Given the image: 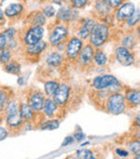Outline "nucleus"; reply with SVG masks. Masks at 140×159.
<instances>
[{"mask_svg": "<svg viewBox=\"0 0 140 159\" xmlns=\"http://www.w3.org/2000/svg\"><path fill=\"white\" fill-rule=\"evenodd\" d=\"M115 20L119 23H125L128 19L133 15L136 10V7L132 1L123 2L119 8L115 9Z\"/></svg>", "mask_w": 140, "mask_h": 159, "instance_id": "9", "label": "nucleus"}, {"mask_svg": "<svg viewBox=\"0 0 140 159\" xmlns=\"http://www.w3.org/2000/svg\"><path fill=\"white\" fill-rule=\"evenodd\" d=\"M61 126V120L57 118H51L50 120H43L40 125L41 130H56Z\"/></svg>", "mask_w": 140, "mask_h": 159, "instance_id": "25", "label": "nucleus"}, {"mask_svg": "<svg viewBox=\"0 0 140 159\" xmlns=\"http://www.w3.org/2000/svg\"><path fill=\"white\" fill-rule=\"evenodd\" d=\"M0 64H1V63H0Z\"/></svg>", "mask_w": 140, "mask_h": 159, "instance_id": "50", "label": "nucleus"}, {"mask_svg": "<svg viewBox=\"0 0 140 159\" xmlns=\"http://www.w3.org/2000/svg\"><path fill=\"white\" fill-rule=\"evenodd\" d=\"M75 155H77V158H81V159H95L96 158L95 154L93 153L92 151H90V149H85V148L77 151Z\"/></svg>", "mask_w": 140, "mask_h": 159, "instance_id": "29", "label": "nucleus"}, {"mask_svg": "<svg viewBox=\"0 0 140 159\" xmlns=\"http://www.w3.org/2000/svg\"><path fill=\"white\" fill-rule=\"evenodd\" d=\"M73 136H74L75 141H79V142H82V141L85 140V134H84L81 130H78V131L73 134Z\"/></svg>", "mask_w": 140, "mask_h": 159, "instance_id": "41", "label": "nucleus"}, {"mask_svg": "<svg viewBox=\"0 0 140 159\" xmlns=\"http://www.w3.org/2000/svg\"><path fill=\"white\" fill-rule=\"evenodd\" d=\"M135 34H136L137 38L140 39V24L139 25H137L136 27H135Z\"/></svg>", "mask_w": 140, "mask_h": 159, "instance_id": "44", "label": "nucleus"}, {"mask_svg": "<svg viewBox=\"0 0 140 159\" xmlns=\"http://www.w3.org/2000/svg\"><path fill=\"white\" fill-rule=\"evenodd\" d=\"M8 102V98H6V93L4 92L2 89H0V113L4 109L6 104Z\"/></svg>", "mask_w": 140, "mask_h": 159, "instance_id": "34", "label": "nucleus"}, {"mask_svg": "<svg viewBox=\"0 0 140 159\" xmlns=\"http://www.w3.org/2000/svg\"><path fill=\"white\" fill-rule=\"evenodd\" d=\"M104 1H106L107 3H108L109 6H110L111 8L114 10V9L119 8V7L121 6L122 3H123L124 0H104Z\"/></svg>", "mask_w": 140, "mask_h": 159, "instance_id": "37", "label": "nucleus"}, {"mask_svg": "<svg viewBox=\"0 0 140 159\" xmlns=\"http://www.w3.org/2000/svg\"><path fill=\"white\" fill-rule=\"evenodd\" d=\"M136 44H137V36L134 35V34H128V35L124 36L121 39V46L126 47V48L130 49V50H133L136 47Z\"/></svg>", "mask_w": 140, "mask_h": 159, "instance_id": "24", "label": "nucleus"}, {"mask_svg": "<svg viewBox=\"0 0 140 159\" xmlns=\"http://www.w3.org/2000/svg\"><path fill=\"white\" fill-rule=\"evenodd\" d=\"M94 64L97 65V66H106L107 64L109 63V57L108 54L105 52L104 50H101L100 48L96 49L95 50V54H94Z\"/></svg>", "mask_w": 140, "mask_h": 159, "instance_id": "22", "label": "nucleus"}, {"mask_svg": "<svg viewBox=\"0 0 140 159\" xmlns=\"http://www.w3.org/2000/svg\"><path fill=\"white\" fill-rule=\"evenodd\" d=\"M44 33H45V30H44L43 26L35 25L32 27H30L24 35V43H25V46H32V44L39 42L40 40L43 39Z\"/></svg>", "mask_w": 140, "mask_h": 159, "instance_id": "6", "label": "nucleus"}, {"mask_svg": "<svg viewBox=\"0 0 140 159\" xmlns=\"http://www.w3.org/2000/svg\"><path fill=\"white\" fill-rule=\"evenodd\" d=\"M3 69L11 75H19L21 73V64H19L15 61H10L9 63L4 64Z\"/></svg>", "mask_w": 140, "mask_h": 159, "instance_id": "26", "label": "nucleus"}, {"mask_svg": "<svg viewBox=\"0 0 140 159\" xmlns=\"http://www.w3.org/2000/svg\"><path fill=\"white\" fill-rule=\"evenodd\" d=\"M58 86H59V82L57 80H48V81L44 82L43 90L46 98H53V95L56 92Z\"/></svg>", "mask_w": 140, "mask_h": 159, "instance_id": "23", "label": "nucleus"}, {"mask_svg": "<svg viewBox=\"0 0 140 159\" xmlns=\"http://www.w3.org/2000/svg\"><path fill=\"white\" fill-rule=\"evenodd\" d=\"M110 37V28L107 23H96L90 36V43L95 49H99L107 43Z\"/></svg>", "mask_w": 140, "mask_h": 159, "instance_id": "2", "label": "nucleus"}, {"mask_svg": "<svg viewBox=\"0 0 140 159\" xmlns=\"http://www.w3.org/2000/svg\"><path fill=\"white\" fill-rule=\"evenodd\" d=\"M58 104L54 101L53 98H46L44 101V105L42 111H43V115L48 118H54L56 116L57 111H58Z\"/></svg>", "mask_w": 140, "mask_h": 159, "instance_id": "14", "label": "nucleus"}, {"mask_svg": "<svg viewBox=\"0 0 140 159\" xmlns=\"http://www.w3.org/2000/svg\"><path fill=\"white\" fill-rule=\"evenodd\" d=\"M24 122H25V120L22 117L19 111L6 115V124L11 129H19L24 125Z\"/></svg>", "mask_w": 140, "mask_h": 159, "instance_id": "16", "label": "nucleus"}, {"mask_svg": "<svg viewBox=\"0 0 140 159\" xmlns=\"http://www.w3.org/2000/svg\"><path fill=\"white\" fill-rule=\"evenodd\" d=\"M19 113H21L22 117L24 118L25 122H30L37 114L27 102H23L19 104Z\"/></svg>", "mask_w": 140, "mask_h": 159, "instance_id": "19", "label": "nucleus"}, {"mask_svg": "<svg viewBox=\"0 0 140 159\" xmlns=\"http://www.w3.org/2000/svg\"><path fill=\"white\" fill-rule=\"evenodd\" d=\"M68 28L65 25H57L52 30L49 35V44L52 47H57L59 43H63L68 37Z\"/></svg>", "mask_w": 140, "mask_h": 159, "instance_id": "5", "label": "nucleus"}, {"mask_svg": "<svg viewBox=\"0 0 140 159\" xmlns=\"http://www.w3.org/2000/svg\"><path fill=\"white\" fill-rule=\"evenodd\" d=\"M3 34H4V36L6 37V39H8V42H9L10 40L14 39L15 35H16V30H15L13 27H10V28H8L6 30H4Z\"/></svg>", "mask_w": 140, "mask_h": 159, "instance_id": "36", "label": "nucleus"}, {"mask_svg": "<svg viewBox=\"0 0 140 159\" xmlns=\"http://www.w3.org/2000/svg\"><path fill=\"white\" fill-rule=\"evenodd\" d=\"M127 107L140 106V90L139 89H127L124 93Z\"/></svg>", "mask_w": 140, "mask_h": 159, "instance_id": "15", "label": "nucleus"}, {"mask_svg": "<svg viewBox=\"0 0 140 159\" xmlns=\"http://www.w3.org/2000/svg\"><path fill=\"white\" fill-rule=\"evenodd\" d=\"M95 11L97 12V14H99L100 16H108L111 14L113 9L104 0H96L95 1Z\"/></svg>", "mask_w": 140, "mask_h": 159, "instance_id": "20", "label": "nucleus"}, {"mask_svg": "<svg viewBox=\"0 0 140 159\" xmlns=\"http://www.w3.org/2000/svg\"><path fill=\"white\" fill-rule=\"evenodd\" d=\"M9 135V131L6 130V128L0 126V142L3 140H6Z\"/></svg>", "mask_w": 140, "mask_h": 159, "instance_id": "40", "label": "nucleus"}, {"mask_svg": "<svg viewBox=\"0 0 140 159\" xmlns=\"http://www.w3.org/2000/svg\"><path fill=\"white\" fill-rule=\"evenodd\" d=\"M49 42L44 41V40H40L39 42L35 44H32V46H26V53L28 55H32V57H36V55L41 54L42 52L48 49Z\"/></svg>", "mask_w": 140, "mask_h": 159, "instance_id": "17", "label": "nucleus"}, {"mask_svg": "<svg viewBox=\"0 0 140 159\" xmlns=\"http://www.w3.org/2000/svg\"><path fill=\"white\" fill-rule=\"evenodd\" d=\"M114 57L117 63H120L122 66H132L136 62L135 54L130 49L126 48L124 46H117L114 49Z\"/></svg>", "mask_w": 140, "mask_h": 159, "instance_id": "3", "label": "nucleus"}, {"mask_svg": "<svg viewBox=\"0 0 140 159\" xmlns=\"http://www.w3.org/2000/svg\"><path fill=\"white\" fill-rule=\"evenodd\" d=\"M90 2V0H72V7L75 9H82Z\"/></svg>", "mask_w": 140, "mask_h": 159, "instance_id": "35", "label": "nucleus"}, {"mask_svg": "<svg viewBox=\"0 0 140 159\" xmlns=\"http://www.w3.org/2000/svg\"><path fill=\"white\" fill-rule=\"evenodd\" d=\"M128 152L133 155H138L140 154V140L138 139H135V140L128 142L127 144Z\"/></svg>", "mask_w": 140, "mask_h": 159, "instance_id": "28", "label": "nucleus"}, {"mask_svg": "<svg viewBox=\"0 0 140 159\" xmlns=\"http://www.w3.org/2000/svg\"><path fill=\"white\" fill-rule=\"evenodd\" d=\"M122 89H123V84H122V82L120 81V80H117V81L114 82L108 90L110 93H117V92H121Z\"/></svg>", "mask_w": 140, "mask_h": 159, "instance_id": "33", "label": "nucleus"}, {"mask_svg": "<svg viewBox=\"0 0 140 159\" xmlns=\"http://www.w3.org/2000/svg\"><path fill=\"white\" fill-rule=\"evenodd\" d=\"M135 158H136V159H140V154H138V155H135Z\"/></svg>", "mask_w": 140, "mask_h": 159, "instance_id": "48", "label": "nucleus"}, {"mask_svg": "<svg viewBox=\"0 0 140 159\" xmlns=\"http://www.w3.org/2000/svg\"><path fill=\"white\" fill-rule=\"evenodd\" d=\"M23 77H19V79H17V84H19V86H22V84H23Z\"/></svg>", "mask_w": 140, "mask_h": 159, "instance_id": "47", "label": "nucleus"}, {"mask_svg": "<svg viewBox=\"0 0 140 159\" xmlns=\"http://www.w3.org/2000/svg\"><path fill=\"white\" fill-rule=\"evenodd\" d=\"M23 10L24 7L22 3H11L4 10V15L10 17V19H13V17H16L19 14H22Z\"/></svg>", "mask_w": 140, "mask_h": 159, "instance_id": "21", "label": "nucleus"}, {"mask_svg": "<svg viewBox=\"0 0 140 159\" xmlns=\"http://www.w3.org/2000/svg\"><path fill=\"white\" fill-rule=\"evenodd\" d=\"M11 57H12V54H11L10 49L6 48L3 50L0 51V63L1 64H6L11 61Z\"/></svg>", "mask_w": 140, "mask_h": 159, "instance_id": "31", "label": "nucleus"}, {"mask_svg": "<svg viewBox=\"0 0 140 159\" xmlns=\"http://www.w3.org/2000/svg\"><path fill=\"white\" fill-rule=\"evenodd\" d=\"M42 13L46 16V19H51V17H54L55 13H56V10H55L54 6L52 4H48V6H44L42 8Z\"/></svg>", "mask_w": 140, "mask_h": 159, "instance_id": "32", "label": "nucleus"}, {"mask_svg": "<svg viewBox=\"0 0 140 159\" xmlns=\"http://www.w3.org/2000/svg\"><path fill=\"white\" fill-rule=\"evenodd\" d=\"M95 50H96V49L91 43L83 46L79 57H78V62L81 65H83V66H88V65L94 63L93 61H94Z\"/></svg>", "mask_w": 140, "mask_h": 159, "instance_id": "10", "label": "nucleus"}, {"mask_svg": "<svg viewBox=\"0 0 140 159\" xmlns=\"http://www.w3.org/2000/svg\"><path fill=\"white\" fill-rule=\"evenodd\" d=\"M127 27L129 28H134L136 27L137 25H139L140 23V9H136L135 12L133 13V15L125 22Z\"/></svg>", "mask_w": 140, "mask_h": 159, "instance_id": "27", "label": "nucleus"}, {"mask_svg": "<svg viewBox=\"0 0 140 159\" xmlns=\"http://www.w3.org/2000/svg\"><path fill=\"white\" fill-rule=\"evenodd\" d=\"M134 138L140 140V129H136V132H135V134H134Z\"/></svg>", "mask_w": 140, "mask_h": 159, "instance_id": "45", "label": "nucleus"}, {"mask_svg": "<svg viewBox=\"0 0 140 159\" xmlns=\"http://www.w3.org/2000/svg\"><path fill=\"white\" fill-rule=\"evenodd\" d=\"M3 16H4V12L1 10V8H0V21H2V20H3Z\"/></svg>", "mask_w": 140, "mask_h": 159, "instance_id": "46", "label": "nucleus"}, {"mask_svg": "<svg viewBox=\"0 0 140 159\" xmlns=\"http://www.w3.org/2000/svg\"><path fill=\"white\" fill-rule=\"evenodd\" d=\"M70 95H71L70 86L68 84H66V82H62V84H59L56 92L53 95V98L58 104L59 107H65L67 105V103L69 102Z\"/></svg>", "mask_w": 140, "mask_h": 159, "instance_id": "8", "label": "nucleus"}, {"mask_svg": "<svg viewBox=\"0 0 140 159\" xmlns=\"http://www.w3.org/2000/svg\"><path fill=\"white\" fill-rule=\"evenodd\" d=\"M64 60H65V57H64V55L62 54V53L54 51V52H51L50 54L45 57V63L48 66L55 68V67L61 66V65L63 64Z\"/></svg>", "mask_w": 140, "mask_h": 159, "instance_id": "18", "label": "nucleus"}, {"mask_svg": "<svg viewBox=\"0 0 140 159\" xmlns=\"http://www.w3.org/2000/svg\"><path fill=\"white\" fill-rule=\"evenodd\" d=\"M117 78L111 74H103V75H97L93 79L92 87L95 90H106L109 89L114 82L117 81Z\"/></svg>", "mask_w": 140, "mask_h": 159, "instance_id": "7", "label": "nucleus"}, {"mask_svg": "<svg viewBox=\"0 0 140 159\" xmlns=\"http://www.w3.org/2000/svg\"><path fill=\"white\" fill-rule=\"evenodd\" d=\"M44 101H45V96L40 91H34L28 95V101L27 103L32 106V108L34 109L36 113H40L42 111L44 105Z\"/></svg>", "mask_w": 140, "mask_h": 159, "instance_id": "12", "label": "nucleus"}, {"mask_svg": "<svg viewBox=\"0 0 140 159\" xmlns=\"http://www.w3.org/2000/svg\"><path fill=\"white\" fill-rule=\"evenodd\" d=\"M106 111L111 115H121L124 114L127 109V103L125 100V95L122 92L110 93L105 103Z\"/></svg>", "mask_w": 140, "mask_h": 159, "instance_id": "1", "label": "nucleus"}, {"mask_svg": "<svg viewBox=\"0 0 140 159\" xmlns=\"http://www.w3.org/2000/svg\"><path fill=\"white\" fill-rule=\"evenodd\" d=\"M115 154H117L119 157H128L129 152L125 151V149H122V148H117V149H115Z\"/></svg>", "mask_w": 140, "mask_h": 159, "instance_id": "42", "label": "nucleus"}, {"mask_svg": "<svg viewBox=\"0 0 140 159\" xmlns=\"http://www.w3.org/2000/svg\"><path fill=\"white\" fill-rule=\"evenodd\" d=\"M75 141L74 136L73 135H70V136H67V138H65V140L63 141V143H62V146L63 147H66L68 146V145H71L73 142Z\"/></svg>", "mask_w": 140, "mask_h": 159, "instance_id": "39", "label": "nucleus"}, {"mask_svg": "<svg viewBox=\"0 0 140 159\" xmlns=\"http://www.w3.org/2000/svg\"><path fill=\"white\" fill-rule=\"evenodd\" d=\"M95 25H96V22H95L94 19L86 17V19L82 20L81 26H80L79 32H78V37H80L83 40L90 38L91 34H92V32L94 30Z\"/></svg>", "mask_w": 140, "mask_h": 159, "instance_id": "13", "label": "nucleus"}, {"mask_svg": "<svg viewBox=\"0 0 140 159\" xmlns=\"http://www.w3.org/2000/svg\"><path fill=\"white\" fill-rule=\"evenodd\" d=\"M46 22V16L42 12L35 13V16H32V25H40L43 26Z\"/></svg>", "mask_w": 140, "mask_h": 159, "instance_id": "30", "label": "nucleus"}, {"mask_svg": "<svg viewBox=\"0 0 140 159\" xmlns=\"http://www.w3.org/2000/svg\"><path fill=\"white\" fill-rule=\"evenodd\" d=\"M6 46H8V39L3 33H0V51L6 49Z\"/></svg>", "mask_w": 140, "mask_h": 159, "instance_id": "38", "label": "nucleus"}, {"mask_svg": "<svg viewBox=\"0 0 140 159\" xmlns=\"http://www.w3.org/2000/svg\"><path fill=\"white\" fill-rule=\"evenodd\" d=\"M83 46V39H81L80 37H71L66 43V57L69 60L78 59Z\"/></svg>", "mask_w": 140, "mask_h": 159, "instance_id": "4", "label": "nucleus"}, {"mask_svg": "<svg viewBox=\"0 0 140 159\" xmlns=\"http://www.w3.org/2000/svg\"><path fill=\"white\" fill-rule=\"evenodd\" d=\"M133 126H134L136 129H140V113L137 114L134 118V122H133Z\"/></svg>", "mask_w": 140, "mask_h": 159, "instance_id": "43", "label": "nucleus"}, {"mask_svg": "<svg viewBox=\"0 0 140 159\" xmlns=\"http://www.w3.org/2000/svg\"><path fill=\"white\" fill-rule=\"evenodd\" d=\"M78 9L70 8V7H61L58 11H57L56 19L62 22H72L79 17V12Z\"/></svg>", "mask_w": 140, "mask_h": 159, "instance_id": "11", "label": "nucleus"}, {"mask_svg": "<svg viewBox=\"0 0 140 159\" xmlns=\"http://www.w3.org/2000/svg\"><path fill=\"white\" fill-rule=\"evenodd\" d=\"M0 1H1V2H4V1H6V0H0Z\"/></svg>", "mask_w": 140, "mask_h": 159, "instance_id": "49", "label": "nucleus"}]
</instances>
